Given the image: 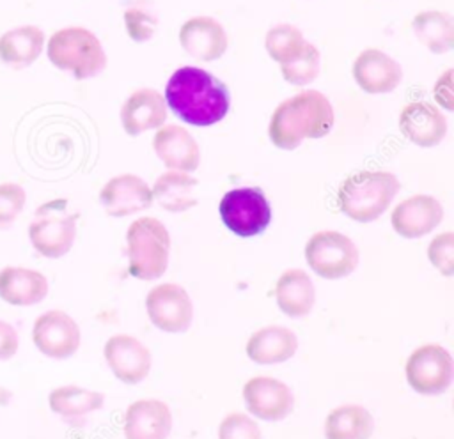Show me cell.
I'll use <instances>...</instances> for the list:
<instances>
[{"label": "cell", "instance_id": "obj_37", "mask_svg": "<svg viewBox=\"0 0 454 439\" xmlns=\"http://www.w3.org/2000/svg\"><path fill=\"white\" fill-rule=\"evenodd\" d=\"M18 345L20 342L16 329L9 322L0 320V361L12 358L18 350Z\"/></svg>", "mask_w": 454, "mask_h": 439}, {"label": "cell", "instance_id": "obj_11", "mask_svg": "<svg viewBox=\"0 0 454 439\" xmlns=\"http://www.w3.org/2000/svg\"><path fill=\"white\" fill-rule=\"evenodd\" d=\"M80 327L76 320L62 310L41 313L32 326V342L39 352L51 359H66L80 347Z\"/></svg>", "mask_w": 454, "mask_h": 439}, {"label": "cell", "instance_id": "obj_15", "mask_svg": "<svg viewBox=\"0 0 454 439\" xmlns=\"http://www.w3.org/2000/svg\"><path fill=\"white\" fill-rule=\"evenodd\" d=\"M356 85L367 94H388L395 90L403 80V69L388 53L367 48L358 53L351 65Z\"/></svg>", "mask_w": 454, "mask_h": 439}, {"label": "cell", "instance_id": "obj_4", "mask_svg": "<svg viewBox=\"0 0 454 439\" xmlns=\"http://www.w3.org/2000/svg\"><path fill=\"white\" fill-rule=\"evenodd\" d=\"M48 60L74 80H89L106 67V53L101 41L85 27H64L53 32L46 42Z\"/></svg>", "mask_w": 454, "mask_h": 439}, {"label": "cell", "instance_id": "obj_6", "mask_svg": "<svg viewBox=\"0 0 454 439\" xmlns=\"http://www.w3.org/2000/svg\"><path fill=\"white\" fill-rule=\"evenodd\" d=\"M76 235V216L67 212V202L59 198L43 204L28 227L34 250L46 258L64 257Z\"/></svg>", "mask_w": 454, "mask_h": 439}, {"label": "cell", "instance_id": "obj_1", "mask_svg": "<svg viewBox=\"0 0 454 439\" xmlns=\"http://www.w3.org/2000/svg\"><path fill=\"white\" fill-rule=\"evenodd\" d=\"M163 97L181 120L199 127L220 122L231 108L223 81L195 65L177 67L165 85Z\"/></svg>", "mask_w": 454, "mask_h": 439}, {"label": "cell", "instance_id": "obj_21", "mask_svg": "<svg viewBox=\"0 0 454 439\" xmlns=\"http://www.w3.org/2000/svg\"><path fill=\"white\" fill-rule=\"evenodd\" d=\"M172 430L170 407L156 398H142L129 404L124 414L126 439H167Z\"/></svg>", "mask_w": 454, "mask_h": 439}, {"label": "cell", "instance_id": "obj_32", "mask_svg": "<svg viewBox=\"0 0 454 439\" xmlns=\"http://www.w3.org/2000/svg\"><path fill=\"white\" fill-rule=\"evenodd\" d=\"M124 27L131 41L147 42L156 32L158 18L142 7H129L124 11Z\"/></svg>", "mask_w": 454, "mask_h": 439}, {"label": "cell", "instance_id": "obj_25", "mask_svg": "<svg viewBox=\"0 0 454 439\" xmlns=\"http://www.w3.org/2000/svg\"><path fill=\"white\" fill-rule=\"evenodd\" d=\"M275 297L284 315L301 319L312 312L316 303L314 283L303 269H287L277 280Z\"/></svg>", "mask_w": 454, "mask_h": 439}, {"label": "cell", "instance_id": "obj_38", "mask_svg": "<svg viewBox=\"0 0 454 439\" xmlns=\"http://www.w3.org/2000/svg\"><path fill=\"white\" fill-rule=\"evenodd\" d=\"M12 398V393L9 389H5L4 386H0V405H7Z\"/></svg>", "mask_w": 454, "mask_h": 439}, {"label": "cell", "instance_id": "obj_33", "mask_svg": "<svg viewBox=\"0 0 454 439\" xmlns=\"http://www.w3.org/2000/svg\"><path fill=\"white\" fill-rule=\"evenodd\" d=\"M427 258L443 276H452L454 274V234L447 230L443 234L434 235L427 246Z\"/></svg>", "mask_w": 454, "mask_h": 439}, {"label": "cell", "instance_id": "obj_24", "mask_svg": "<svg viewBox=\"0 0 454 439\" xmlns=\"http://www.w3.org/2000/svg\"><path fill=\"white\" fill-rule=\"evenodd\" d=\"M48 294V280L43 273L27 267L7 266L0 271V297L12 306H32Z\"/></svg>", "mask_w": 454, "mask_h": 439}, {"label": "cell", "instance_id": "obj_14", "mask_svg": "<svg viewBox=\"0 0 454 439\" xmlns=\"http://www.w3.org/2000/svg\"><path fill=\"white\" fill-rule=\"evenodd\" d=\"M443 220V205L431 195H413L399 202L390 223L395 234L404 239H419L433 232Z\"/></svg>", "mask_w": 454, "mask_h": 439}, {"label": "cell", "instance_id": "obj_18", "mask_svg": "<svg viewBox=\"0 0 454 439\" xmlns=\"http://www.w3.org/2000/svg\"><path fill=\"white\" fill-rule=\"evenodd\" d=\"M399 129L406 140L427 149L443 142L447 119L433 103L413 101L401 110Z\"/></svg>", "mask_w": 454, "mask_h": 439}, {"label": "cell", "instance_id": "obj_8", "mask_svg": "<svg viewBox=\"0 0 454 439\" xmlns=\"http://www.w3.org/2000/svg\"><path fill=\"white\" fill-rule=\"evenodd\" d=\"M404 374L406 382L419 395H442L452 382V356L440 343L420 345L408 356Z\"/></svg>", "mask_w": 454, "mask_h": 439}, {"label": "cell", "instance_id": "obj_36", "mask_svg": "<svg viewBox=\"0 0 454 439\" xmlns=\"http://www.w3.org/2000/svg\"><path fill=\"white\" fill-rule=\"evenodd\" d=\"M434 101L445 108L447 112L454 110V90H452V69H445L443 74L438 76L433 87Z\"/></svg>", "mask_w": 454, "mask_h": 439}, {"label": "cell", "instance_id": "obj_5", "mask_svg": "<svg viewBox=\"0 0 454 439\" xmlns=\"http://www.w3.org/2000/svg\"><path fill=\"white\" fill-rule=\"evenodd\" d=\"M128 269L137 280H156L168 266L170 235L165 225L151 216L135 220L126 230Z\"/></svg>", "mask_w": 454, "mask_h": 439}, {"label": "cell", "instance_id": "obj_7", "mask_svg": "<svg viewBox=\"0 0 454 439\" xmlns=\"http://www.w3.org/2000/svg\"><path fill=\"white\" fill-rule=\"evenodd\" d=\"M305 260L321 278L339 280L358 266V248L337 230H319L305 244Z\"/></svg>", "mask_w": 454, "mask_h": 439}, {"label": "cell", "instance_id": "obj_23", "mask_svg": "<svg viewBox=\"0 0 454 439\" xmlns=\"http://www.w3.org/2000/svg\"><path fill=\"white\" fill-rule=\"evenodd\" d=\"M46 44L44 32L35 25H18L0 35V62L11 69L32 65Z\"/></svg>", "mask_w": 454, "mask_h": 439}, {"label": "cell", "instance_id": "obj_27", "mask_svg": "<svg viewBox=\"0 0 454 439\" xmlns=\"http://www.w3.org/2000/svg\"><path fill=\"white\" fill-rule=\"evenodd\" d=\"M374 430L372 414L358 404H342L325 420L326 439H369Z\"/></svg>", "mask_w": 454, "mask_h": 439}, {"label": "cell", "instance_id": "obj_35", "mask_svg": "<svg viewBox=\"0 0 454 439\" xmlns=\"http://www.w3.org/2000/svg\"><path fill=\"white\" fill-rule=\"evenodd\" d=\"M27 202L25 189L16 182L0 184V227L11 225L23 211Z\"/></svg>", "mask_w": 454, "mask_h": 439}, {"label": "cell", "instance_id": "obj_9", "mask_svg": "<svg viewBox=\"0 0 454 439\" xmlns=\"http://www.w3.org/2000/svg\"><path fill=\"white\" fill-rule=\"evenodd\" d=\"M223 225L239 237L261 234L271 220V207L259 188H234L220 200Z\"/></svg>", "mask_w": 454, "mask_h": 439}, {"label": "cell", "instance_id": "obj_20", "mask_svg": "<svg viewBox=\"0 0 454 439\" xmlns=\"http://www.w3.org/2000/svg\"><path fill=\"white\" fill-rule=\"evenodd\" d=\"M167 120L165 97L149 87L131 92L121 106V124L129 136L161 127Z\"/></svg>", "mask_w": 454, "mask_h": 439}, {"label": "cell", "instance_id": "obj_2", "mask_svg": "<svg viewBox=\"0 0 454 439\" xmlns=\"http://www.w3.org/2000/svg\"><path fill=\"white\" fill-rule=\"evenodd\" d=\"M335 122L330 99L319 90H301L284 99L273 112L268 135L275 147L293 150L305 138L326 136Z\"/></svg>", "mask_w": 454, "mask_h": 439}, {"label": "cell", "instance_id": "obj_34", "mask_svg": "<svg viewBox=\"0 0 454 439\" xmlns=\"http://www.w3.org/2000/svg\"><path fill=\"white\" fill-rule=\"evenodd\" d=\"M218 439H262V435L255 420L243 412H231L218 427Z\"/></svg>", "mask_w": 454, "mask_h": 439}, {"label": "cell", "instance_id": "obj_30", "mask_svg": "<svg viewBox=\"0 0 454 439\" xmlns=\"http://www.w3.org/2000/svg\"><path fill=\"white\" fill-rule=\"evenodd\" d=\"M305 42L307 39L301 30L291 23H278L264 35V48L268 55L280 65L294 60L301 53Z\"/></svg>", "mask_w": 454, "mask_h": 439}, {"label": "cell", "instance_id": "obj_16", "mask_svg": "<svg viewBox=\"0 0 454 439\" xmlns=\"http://www.w3.org/2000/svg\"><path fill=\"white\" fill-rule=\"evenodd\" d=\"M153 191L149 184L133 173L112 177L99 191V202L108 216L122 218L153 205Z\"/></svg>", "mask_w": 454, "mask_h": 439}, {"label": "cell", "instance_id": "obj_19", "mask_svg": "<svg viewBox=\"0 0 454 439\" xmlns=\"http://www.w3.org/2000/svg\"><path fill=\"white\" fill-rule=\"evenodd\" d=\"M153 149L168 170L195 172L200 165V149L192 133L181 126L168 124L158 127L153 136Z\"/></svg>", "mask_w": 454, "mask_h": 439}, {"label": "cell", "instance_id": "obj_17", "mask_svg": "<svg viewBox=\"0 0 454 439\" xmlns=\"http://www.w3.org/2000/svg\"><path fill=\"white\" fill-rule=\"evenodd\" d=\"M181 48L195 60L213 62L220 58L229 46V37L220 21L211 16H195L179 28Z\"/></svg>", "mask_w": 454, "mask_h": 439}, {"label": "cell", "instance_id": "obj_12", "mask_svg": "<svg viewBox=\"0 0 454 439\" xmlns=\"http://www.w3.org/2000/svg\"><path fill=\"white\" fill-rule=\"evenodd\" d=\"M243 400L248 412L262 421H280L294 407L291 388L273 377L257 375L245 382Z\"/></svg>", "mask_w": 454, "mask_h": 439}, {"label": "cell", "instance_id": "obj_31", "mask_svg": "<svg viewBox=\"0 0 454 439\" xmlns=\"http://www.w3.org/2000/svg\"><path fill=\"white\" fill-rule=\"evenodd\" d=\"M319 69H321V53L309 41L305 42L301 53L294 60L280 65V73L284 80L294 87H303L312 83L317 78Z\"/></svg>", "mask_w": 454, "mask_h": 439}, {"label": "cell", "instance_id": "obj_3", "mask_svg": "<svg viewBox=\"0 0 454 439\" xmlns=\"http://www.w3.org/2000/svg\"><path fill=\"white\" fill-rule=\"evenodd\" d=\"M399 188V179L392 172H356L340 184L337 193L339 207L348 218L358 223H369L388 209Z\"/></svg>", "mask_w": 454, "mask_h": 439}, {"label": "cell", "instance_id": "obj_28", "mask_svg": "<svg viewBox=\"0 0 454 439\" xmlns=\"http://www.w3.org/2000/svg\"><path fill=\"white\" fill-rule=\"evenodd\" d=\"M415 37L431 53L442 55L454 48V21L443 11H422L411 21Z\"/></svg>", "mask_w": 454, "mask_h": 439}, {"label": "cell", "instance_id": "obj_10", "mask_svg": "<svg viewBox=\"0 0 454 439\" xmlns=\"http://www.w3.org/2000/svg\"><path fill=\"white\" fill-rule=\"evenodd\" d=\"M145 312L153 326L165 333H183L193 319L188 292L177 283H160L145 297Z\"/></svg>", "mask_w": 454, "mask_h": 439}, {"label": "cell", "instance_id": "obj_13", "mask_svg": "<svg viewBox=\"0 0 454 439\" xmlns=\"http://www.w3.org/2000/svg\"><path fill=\"white\" fill-rule=\"evenodd\" d=\"M103 356L112 374L126 384L142 382L153 365L151 350L138 338L122 333L106 340Z\"/></svg>", "mask_w": 454, "mask_h": 439}, {"label": "cell", "instance_id": "obj_29", "mask_svg": "<svg viewBox=\"0 0 454 439\" xmlns=\"http://www.w3.org/2000/svg\"><path fill=\"white\" fill-rule=\"evenodd\" d=\"M50 409L64 420H76L92 411H98L105 404V395L80 386H59L48 395Z\"/></svg>", "mask_w": 454, "mask_h": 439}, {"label": "cell", "instance_id": "obj_22", "mask_svg": "<svg viewBox=\"0 0 454 439\" xmlns=\"http://www.w3.org/2000/svg\"><path fill=\"white\" fill-rule=\"evenodd\" d=\"M245 350L257 365H278L296 354L298 338L289 327L266 326L252 333Z\"/></svg>", "mask_w": 454, "mask_h": 439}, {"label": "cell", "instance_id": "obj_26", "mask_svg": "<svg viewBox=\"0 0 454 439\" xmlns=\"http://www.w3.org/2000/svg\"><path fill=\"white\" fill-rule=\"evenodd\" d=\"M199 181L186 172L167 170L153 184V198L168 212H184L197 205L195 188Z\"/></svg>", "mask_w": 454, "mask_h": 439}]
</instances>
